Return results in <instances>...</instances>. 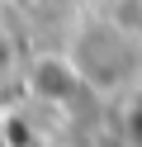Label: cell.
I'll return each instance as SVG.
<instances>
[{"label":"cell","mask_w":142,"mask_h":147,"mask_svg":"<svg viewBox=\"0 0 142 147\" xmlns=\"http://www.w3.org/2000/svg\"><path fill=\"white\" fill-rule=\"evenodd\" d=\"M24 95L43 109H76V100L95 95L71 52H38L24 67Z\"/></svg>","instance_id":"cell-1"},{"label":"cell","mask_w":142,"mask_h":147,"mask_svg":"<svg viewBox=\"0 0 142 147\" xmlns=\"http://www.w3.org/2000/svg\"><path fill=\"white\" fill-rule=\"evenodd\" d=\"M118 142L123 147H142V86H133L118 100Z\"/></svg>","instance_id":"cell-2"},{"label":"cell","mask_w":142,"mask_h":147,"mask_svg":"<svg viewBox=\"0 0 142 147\" xmlns=\"http://www.w3.org/2000/svg\"><path fill=\"white\" fill-rule=\"evenodd\" d=\"M28 5H38V10H66V5H76V0H28Z\"/></svg>","instance_id":"cell-3"}]
</instances>
